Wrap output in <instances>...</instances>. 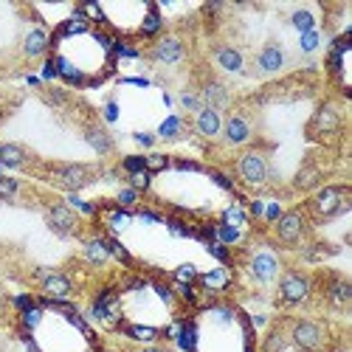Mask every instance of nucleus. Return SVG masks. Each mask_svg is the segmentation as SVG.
<instances>
[{"label": "nucleus", "mask_w": 352, "mask_h": 352, "mask_svg": "<svg viewBox=\"0 0 352 352\" xmlns=\"http://www.w3.org/2000/svg\"><path fill=\"white\" fill-rule=\"evenodd\" d=\"M195 130L203 135V138H217L223 133V113L212 110V107H203L197 116H195Z\"/></svg>", "instance_id": "obj_18"}, {"label": "nucleus", "mask_w": 352, "mask_h": 352, "mask_svg": "<svg viewBox=\"0 0 352 352\" xmlns=\"http://www.w3.org/2000/svg\"><path fill=\"white\" fill-rule=\"evenodd\" d=\"M51 181L65 192H79L94 181V169L87 164H63L51 169Z\"/></svg>", "instance_id": "obj_5"}, {"label": "nucleus", "mask_w": 352, "mask_h": 352, "mask_svg": "<svg viewBox=\"0 0 352 352\" xmlns=\"http://www.w3.org/2000/svg\"><path fill=\"white\" fill-rule=\"evenodd\" d=\"M82 135H85V141L91 144V150L94 153H99V155H110L113 150H116V141H113V135L102 127V124H85V130H82Z\"/></svg>", "instance_id": "obj_17"}, {"label": "nucleus", "mask_w": 352, "mask_h": 352, "mask_svg": "<svg viewBox=\"0 0 352 352\" xmlns=\"http://www.w3.org/2000/svg\"><path fill=\"white\" fill-rule=\"evenodd\" d=\"M82 12H87L91 17H102V9L99 6H94V3H87V6H82Z\"/></svg>", "instance_id": "obj_44"}, {"label": "nucleus", "mask_w": 352, "mask_h": 352, "mask_svg": "<svg viewBox=\"0 0 352 352\" xmlns=\"http://www.w3.org/2000/svg\"><path fill=\"white\" fill-rule=\"evenodd\" d=\"M214 63H217L226 74H243L245 56H243L240 48H234V45H228V43H220V45L214 48Z\"/></svg>", "instance_id": "obj_15"}, {"label": "nucleus", "mask_w": 352, "mask_h": 352, "mask_svg": "<svg viewBox=\"0 0 352 352\" xmlns=\"http://www.w3.org/2000/svg\"><path fill=\"white\" fill-rule=\"evenodd\" d=\"M333 352H349V349H346V346H338V349H333Z\"/></svg>", "instance_id": "obj_47"}, {"label": "nucleus", "mask_w": 352, "mask_h": 352, "mask_svg": "<svg viewBox=\"0 0 352 352\" xmlns=\"http://www.w3.org/2000/svg\"><path fill=\"white\" fill-rule=\"evenodd\" d=\"M212 178H214V181H217V184H220L223 189H228V192L234 189V184H231V181L226 178V175H220V172H212Z\"/></svg>", "instance_id": "obj_40"}, {"label": "nucleus", "mask_w": 352, "mask_h": 352, "mask_svg": "<svg viewBox=\"0 0 352 352\" xmlns=\"http://www.w3.org/2000/svg\"><path fill=\"white\" fill-rule=\"evenodd\" d=\"M223 226H231V228L243 231L248 226V212L240 206V203H231V206L223 212Z\"/></svg>", "instance_id": "obj_23"}, {"label": "nucleus", "mask_w": 352, "mask_h": 352, "mask_svg": "<svg viewBox=\"0 0 352 352\" xmlns=\"http://www.w3.org/2000/svg\"><path fill=\"white\" fill-rule=\"evenodd\" d=\"M305 228H307V220H305V212L302 209H290V212H282L279 220L274 223V234L282 245H299L302 237H305Z\"/></svg>", "instance_id": "obj_6"}, {"label": "nucleus", "mask_w": 352, "mask_h": 352, "mask_svg": "<svg viewBox=\"0 0 352 352\" xmlns=\"http://www.w3.org/2000/svg\"><path fill=\"white\" fill-rule=\"evenodd\" d=\"M349 209L346 186H321L310 200V214L316 220H333Z\"/></svg>", "instance_id": "obj_2"}, {"label": "nucleus", "mask_w": 352, "mask_h": 352, "mask_svg": "<svg viewBox=\"0 0 352 352\" xmlns=\"http://www.w3.org/2000/svg\"><path fill=\"white\" fill-rule=\"evenodd\" d=\"M150 56L155 63H161V65H178L186 56V45H184V40L178 34H164L150 48Z\"/></svg>", "instance_id": "obj_9"}, {"label": "nucleus", "mask_w": 352, "mask_h": 352, "mask_svg": "<svg viewBox=\"0 0 352 352\" xmlns=\"http://www.w3.org/2000/svg\"><path fill=\"white\" fill-rule=\"evenodd\" d=\"M37 279H40V287L48 299H68L71 293H74V285L71 279L63 274V271H48V268H40L37 271Z\"/></svg>", "instance_id": "obj_11"}, {"label": "nucleus", "mask_w": 352, "mask_h": 352, "mask_svg": "<svg viewBox=\"0 0 352 352\" xmlns=\"http://www.w3.org/2000/svg\"><path fill=\"white\" fill-rule=\"evenodd\" d=\"M344 124V113L336 102H324L310 122V135L313 138H327V135H338Z\"/></svg>", "instance_id": "obj_7"}, {"label": "nucleus", "mask_w": 352, "mask_h": 352, "mask_svg": "<svg viewBox=\"0 0 352 352\" xmlns=\"http://www.w3.org/2000/svg\"><path fill=\"white\" fill-rule=\"evenodd\" d=\"M181 133H184V122L178 119V116H172V119H166V122L161 124V130H158V135H161L164 141H175V138H181Z\"/></svg>", "instance_id": "obj_26"}, {"label": "nucleus", "mask_w": 352, "mask_h": 352, "mask_svg": "<svg viewBox=\"0 0 352 352\" xmlns=\"http://www.w3.org/2000/svg\"><path fill=\"white\" fill-rule=\"evenodd\" d=\"M51 45V37L45 28H32L25 37H23V54L28 56V60H37V56H43Z\"/></svg>", "instance_id": "obj_19"}, {"label": "nucleus", "mask_w": 352, "mask_h": 352, "mask_svg": "<svg viewBox=\"0 0 352 352\" xmlns=\"http://www.w3.org/2000/svg\"><path fill=\"white\" fill-rule=\"evenodd\" d=\"M135 141L144 144V146H153L155 144V135L153 133H135Z\"/></svg>", "instance_id": "obj_39"}, {"label": "nucleus", "mask_w": 352, "mask_h": 352, "mask_svg": "<svg viewBox=\"0 0 352 352\" xmlns=\"http://www.w3.org/2000/svg\"><path fill=\"white\" fill-rule=\"evenodd\" d=\"M40 318H43V313H40L37 307H28V310L23 313V321H25V327H37V324H40Z\"/></svg>", "instance_id": "obj_38"}, {"label": "nucleus", "mask_w": 352, "mask_h": 352, "mask_svg": "<svg viewBox=\"0 0 352 352\" xmlns=\"http://www.w3.org/2000/svg\"><path fill=\"white\" fill-rule=\"evenodd\" d=\"M285 346H287V336L282 327H274L262 341V352H285Z\"/></svg>", "instance_id": "obj_24"}, {"label": "nucleus", "mask_w": 352, "mask_h": 352, "mask_svg": "<svg viewBox=\"0 0 352 352\" xmlns=\"http://www.w3.org/2000/svg\"><path fill=\"white\" fill-rule=\"evenodd\" d=\"M290 23L299 28L302 34H307V32H313V14L307 12V9H299V12H293L290 14Z\"/></svg>", "instance_id": "obj_28"}, {"label": "nucleus", "mask_w": 352, "mask_h": 352, "mask_svg": "<svg viewBox=\"0 0 352 352\" xmlns=\"http://www.w3.org/2000/svg\"><path fill=\"white\" fill-rule=\"evenodd\" d=\"M302 48H305V51H313V48H316V34H313V32H307V34L302 37Z\"/></svg>", "instance_id": "obj_41"}, {"label": "nucleus", "mask_w": 352, "mask_h": 352, "mask_svg": "<svg viewBox=\"0 0 352 352\" xmlns=\"http://www.w3.org/2000/svg\"><path fill=\"white\" fill-rule=\"evenodd\" d=\"M181 104H184L189 113H200V110H203V99H200V94H195V91H184V94H181Z\"/></svg>", "instance_id": "obj_31"}, {"label": "nucleus", "mask_w": 352, "mask_h": 352, "mask_svg": "<svg viewBox=\"0 0 352 352\" xmlns=\"http://www.w3.org/2000/svg\"><path fill=\"white\" fill-rule=\"evenodd\" d=\"M290 344L296 346L299 352H318L324 346V330H321L318 321L313 318H299L290 324V333H287Z\"/></svg>", "instance_id": "obj_4"}, {"label": "nucleus", "mask_w": 352, "mask_h": 352, "mask_svg": "<svg viewBox=\"0 0 352 352\" xmlns=\"http://www.w3.org/2000/svg\"><path fill=\"white\" fill-rule=\"evenodd\" d=\"M240 234L243 231H237V228H231V226H217V237L223 240V243H240Z\"/></svg>", "instance_id": "obj_36"}, {"label": "nucleus", "mask_w": 352, "mask_h": 352, "mask_svg": "<svg viewBox=\"0 0 352 352\" xmlns=\"http://www.w3.org/2000/svg\"><path fill=\"white\" fill-rule=\"evenodd\" d=\"M138 352H169L166 346H158V344H150V346H144V349H138Z\"/></svg>", "instance_id": "obj_45"}, {"label": "nucleus", "mask_w": 352, "mask_h": 352, "mask_svg": "<svg viewBox=\"0 0 352 352\" xmlns=\"http://www.w3.org/2000/svg\"><path fill=\"white\" fill-rule=\"evenodd\" d=\"M313 293V282L307 274L302 271H285L279 276V305L282 307H296L302 302L310 299Z\"/></svg>", "instance_id": "obj_3"}, {"label": "nucleus", "mask_w": 352, "mask_h": 352, "mask_svg": "<svg viewBox=\"0 0 352 352\" xmlns=\"http://www.w3.org/2000/svg\"><path fill=\"white\" fill-rule=\"evenodd\" d=\"M265 214H268V220H274V223H276V220H279V214H282V209L274 203V206H268V212H265Z\"/></svg>", "instance_id": "obj_43"}, {"label": "nucleus", "mask_w": 352, "mask_h": 352, "mask_svg": "<svg viewBox=\"0 0 352 352\" xmlns=\"http://www.w3.org/2000/svg\"><path fill=\"white\" fill-rule=\"evenodd\" d=\"M150 184H153V175L146 172V169H144V172H135V175H130V189H135L138 195L150 189Z\"/></svg>", "instance_id": "obj_30"}, {"label": "nucleus", "mask_w": 352, "mask_h": 352, "mask_svg": "<svg viewBox=\"0 0 352 352\" xmlns=\"http://www.w3.org/2000/svg\"><path fill=\"white\" fill-rule=\"evenodd\" d=\"M293 186H296L299 192H310V189L321 186V169H318L313 161H307V164L296 172V178H293Z\"/></svg>", "instance_id": "obj_22"}, {"label": "nucleus", "mask_w": 352, "mask_h": 352, "mask_svg": "<svg viewBox=\"0 0 352 352\" xmlns=\"http://www.w3.org/2000/svg\"><path fill=\"white\" fill-rule=\"evenodd\" d=\"M237 175H240V181L248 189H262L268 184V178H271V161H268V155L262 150H256V146H251V150H245L237 158Z\"/></svg>", "instance_id": "obj_1"}, {"label": "nucleus", "mask_w": 352, "mask_h": 352, "mask_svg": "<svg viewBox=\"0 0 352 352\" xmlns=\"http://www.w3.org/2000/svg\"><path fill=\"white\" fill-rule=\"evenodd\" d=\"M200 99H203V107H212L217 113H223L228 104H231V94H228V87L217 79H206L200 87Z\"/></svg>", "instance_id": "obj_13"}, {"label": "nucleus", "mask_w": 352, "mask_h": 352, "mask_svg": "<svg viewBox=\"0 0 352 352\" xmlns=\"http://www.w3.org/2000/svg\"><path fill=\"white\" fill-rule=\"evenodd\" d=\"M262 214H265V206H262L259 200H254L251 203V217H262Z\"/></svg>", "instance_id": "obj_42"}, {"label": "nucleus", "mask_w": 352, "mask_h": 352, "mask_svg": "<svg viewBox=\"0 0 352 352\" xmlns=\"http://www.w3.org/2000/svg\"><path fill=\"white\" fill-rule=\"evenodd\" d=\"M324 299L333 310H346L352 305V285L344 276H333L327 290H324Z\"/></svg>", "instance_id": "obj_14"}, {"label": "nucleus", "mask_w": 352, "mask_h": 352, "mask_svg": "<svg viewBox=\"0 0 352 352\" xmlns=\"http://www.w3.org/2000/svg\"><path fill=\"white\" fill-rule=\"evenodd\" d=\"M248 271H251L254 282H259V285H271V282L279 276L282 268H279V259H276L271 251H259V254L251 256Z\"/></svg>", "instance_id": "obj_12"}, {"label": "nucleus", "mask_w": 352, "mask_h": 352, "mask_svg": "<svg viewBox=\"0 0 352 352\" xmlns=\"http://www.w3.org/2000/svg\"><path fill=\"white\" fill-rule=\"evenodd\" d=\"M20 195V184L14 178H6V175H0V200H14Z\"/></svg>", "instance_id": "obj_27"}, {"label": "nucleus", "mask_w": 352, "mask_h": 352, "mask_svg": "<svg viewBox=\"0 0 352 352\" xmlns=\"http://www.w3.org/2000/svg\"><path fill=\"white\" fill-rule=\"evenodd\" d=\"M127 336H130V338H135V341H155V338L161 336V330H155V327H138V324H130V327H127Z\"/></svg>", "instance_id": "obj_29"}, {"label": "nucleus", "mask_w": 352, "mask_h": 352, "mask_svg": "<svg viewBox=\"0 0 352 352\" xmlns=\"http://www.w3.org/2000/svg\"><path fill=\"white\" fill-rule=\"evenodd\" d=\"M116 203H119L122 209H133L135 203H138V192H135V189H130V186H124L119 195H116Z\"/></svg>", "instance_id": "obj_32"}, {"label": "nucleus", "mask_w": 352, "mask_h": 352, "mask_svg": "<svg viewBox=\"0 0 352 352\" xmlns=\"http://www.w3.org/2000/svg\"><path fill=\"white\" fill-rule=\"evenodd\" d=\"M256 68L259 74H279L285 68V51L279 43H268L262 45V51L256 54Z\"/></svg>", "instance_id": "obj_16"}, {"label": "nucleus", "mask_w": 352, "mask_h": 352, "mask_svg": "<svg viewBox=\"0 0 352 352\" xmlns=\"http://www.w3.org/2000/svg\"><path fill=\"white\" fill-rule=\"evenodd\" d=\"M197 279H200L203 287H209V290H223L228 285V271L217 268V271H209V274H200Z\"/></svg>", "instance_id": "obj_25"}, {"label": "nucleus", "mask_w": 352, "mask_h": 352, "mask_svg": "<svg viewBox=\"0 0 352 352\" xmlns=\"http://www.w3.org/2000/svg\"><path fill=\"white\" fill-rule=\"evenodd\" d=\"M122 169H124L127 175H135V172H144V169H146V161H144V155H127V158L122 161Z\"/></svg>", "instance_id": "obj_33"}, {"label": "nucleus", "mask_w": 352, "mask_h": 352, "mask_svg": "<svg viewBox=\"0 0 352 352\" xmlns=\"http://www.w3.org/2000/svg\"><path fill=\"white\" fill-rule=\"evenodd\" d=\"M45 223L56 237H74V234L79 231V220L65 203H51V206L45 209Z\"/></svg>", "instance_id": "obj_8"}, {"label": "nucleus", "mask_w": 352, "mask_h": 352, "mask_svg": "<svg viewBox=\"0 0 352 352\" xmlns=\"http://www.w3.org/2000/svg\"><path fill=\"white\" fill-rule=\"evenodd\" d=\"M144 161H146V172H150V175H153V172H161V169L169 166V158H166V155H146Z\"/></svg>", "instance_id": "obj_35"}, {"label": "nucleus", "mask_w": 352, "mask_h": 352, "mask_svg": "<svg viewBox=\"0 0 352 352\" xmlns=\"http://www.w3.org/2000/svg\"><path fill=\"white\" fill-rule=\"evenodd\" d=\"M28 164V153L23 150L20 144L14 141H3L0 144V166H6V169H23Z\"/></svg>", "instance_id": "obj_20"}, {"label": "nucleus", "mask_w": 352, "mask_h": 352, "mask_svg": "<svg viewBox=\"0 0 352 352\" xmlns=\"http://www.w3.org/2000/svg\"><path fill=\"white\" fill-rule=\"evenodd\" d=\"M0 307H3V287H0Z\"/></svg>", "instance_id": "obj_46"}, {"label": "nucleus", "mask_w": 352, "mask_h": 352, "mask_svg": "<svg viewBox=\"0 0 352 352\" xmlns=\"http://www.w3.org/2000/svg\"><path fill=\"white\" fill-rule=\"evenodd\" d=\"M200 274H197V268L195 265H181L178 271H175V279L178 282H184V285H189V282H195Z\"/></svg>", "instance_id": "obj_37"}, {"label": "nucleus", "mask_w": 352, "mask_h": 352, "mask_svg": "<svg viewBox=\"0 0 352 352\" xmlns=\"http://www.w3.org/2000/svg\"><path fill=\"white\" fill-rule=\"evenodd\" d=\"M158 28H161V17H158V12L153 9L150 14H146V20H144V25H141V34H158Z\"/></svg>", "instance_id": "obj_34"}, {"label": "nucleus", "mask_w": 352, "mask_h": 352, "mask_svg": "<svg viewBox=\"0 0 352 352\" xmlns=\"http://www.w3.org/2000/svg\"><path fill=\"white\" fill-rule=\"evenodd\" d=\"M85 259H87V265H94V268H102L104 262L110 259V248H107V240L102 237H91V240H85V248H82Z\"/></svg>", "instance_id": "obj_21"}, {"label": "nucleus", "mask_w": 352, "mask_h": 352, "mask_svg": "<svg viewBox=\"0 0 352 352\" xmlns=\"http://www.w3.org/2000/svg\"><path fill=\"white\" fill-rule=\"evenodd\" d=\"M223 141L228 144V146H243V144H248L251 141V135H254V130H251V119L245 113H231L228 119H223Z\"/></svg>", "instance_id": "obj_10"}]
</instances>
